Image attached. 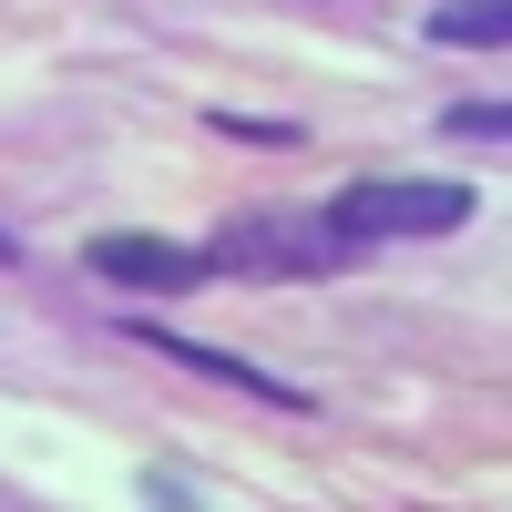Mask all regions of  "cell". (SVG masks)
<instances>
[{"instance_id":"1","label":"cell","mask_w":512,"mask_h":512,"mask_svg":"<svg viewBox=\"0 0 512 512\" xmlns=\"http://www.w3.org/2000/svg\"><path fill=\"white\" fill-rule=\"evenodd\" d=\"M338 256H349V236H338L328 216H287V205H267V216H236L205 267H236V277H318V267H338Z\"/></svg>"},{"instance_id":"2","label":"cell","mask_w":512,"mask_h":512,"mask_svg":"<svg viewBox=\"0 0 512 512\" xmlns=\"http://www.w3.org/2000/svg\"><path fill=\"white\" fill-rule=\"evenodd\" d=\"M461 216H472V185H390V175H369L328 205V226L369 246V236H451Z\"/></svg>"},{"instance_id":"3","label":"cell","mask_w":512,"mask_h":512,"mask_svg":"<svg viewBox=\"0 0 512 512\" xmlns=\"http://www.w3.org/2000/svg\"><path fill=\"white\" fill-rule=\"evenodd\" d=\"M93 267H103L113 287H154V297H185V287L216 277V267H205L195 246H175V236H93Z\"/></svg>"},{"instance_id":"4","label":"cell","mask_w":512,"mask_h":512,"mask_svg":"<svg viewBox=\"0 0 512 512\" xmlns=\"http://www.w3.org/2000/svg\"><path fill=\"white\" fill-rule=\"evenodd\" d=\"M144 349H164V359H185L195 379H226V390H246V400H277V410H297L308 390H287V379H267L256 359H236V349H205V338H175V328H134Z\"/></svg>"},{"instance_id":"5","label":"cell","mask_w":512,"mask_h":512,"mask_svg":"<svg viewBox=\"0 0 512 512\" xmlns=\"http://www.w3.org/2000/svg\"><path fill=\"white\" fill-rule=\"evenodd\" d=\"M431 41H451V52H502L512 11L502 0H451V11H431Z\"/></svg>"},{"instance_id":"6","label":"cell","mask_w":512,"mask_h":512,"mask_svg":"<svg viewBox=\"0 0 512 512\" xmlns=\"http://www.w3.org/2000/svg\"><path fill=\"white\" fill-rule=\"evenodd\" d=\"M451 134H461V144H472V134L492 144V134H502V103H461V113H451Z\"/></svg>"}]
</instances>
